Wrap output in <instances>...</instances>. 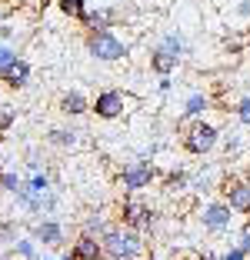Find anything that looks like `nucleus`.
Instances as JSON below:
<instances>
[{"label": "nucleus", "instance_id": "1", "mask_svg": "<svg viewBox=\"0 0 250 260\" xmlns=\"http://www.w3.org/2000/svg\"><path fill=\"white\" fill-rule=\"evenodd\" d=\"M100 244H104V257L107 260H137L140 253H144V237L137 234V230L130 227H117V223H110V227L100 234Z\"/></svg>", "mask_w": 250, "mask_h": 260}, {"label": "nucleus", "instance_id": "2", "mask_svg": "<svg viewBox=\"0 0 250 260\" xmlns=\"http://www.w3.org/2000/svg\"><path fill=\"white\" fill-rule=\"evenodd\" d=\"M180 144H183V150L194 153V157H207V153L220 144V130L213 127V123L200 120V117L194 123L180 120Z\"/></svg>", "mask_w": 250, "mask_h": 260}, {"label": "nucleus", "instance_id": "3", "mask_svg": "<svg viewBox=\"0 0 250 260\" xmlns=\"http://www.w3.org/2000/svg\"><path fill=\"white\" fill-rule=\"evenodd\" d=\"M83 47L93 60H104V63H114V60H123L130 54V47L117 37L114 30H87L83 37Z\"/></svg>", "mask_w": 250, "mask_h": 260}, {"label": "nucleus", "instance_id": "4", "mask_svg": "<svg viewBox=\"0 0 250 260\" xmlns=\"http://www.w3.org/2000/svg\"><path fill=\"white\" fill-rule=\"evenodd\" d=\"M117 220H120L123 227L137 230V234H147V230H153V223H157V214H153V207L144 204V200H123V204L117 207Z\"/></svg>", "mask_w": 250, "mask_h": 260}, {"label": "nucleus", "instance_id": "5", "mask_svg": "<svg viewBox=\"0 0 250 260\" xmlns=\"http://www.w3.org/2000/svg\"><path fill=\"white\" fill-rule=\"evenodd\" d=\"M220 200L234 210V214H243L250 217V180H243V177H224L220 180Z\"/></svg>", "mask_w": 250, "mask_h": 260}, {"label": "nucleus", "instance_id": "6", "mask_svg": "<svg viewBox=\"0 0 250 260\" xmlns=\"http://www.w3.org/2000/svg\"><path fill=\"white\" fill-rule=\"evenodd\" d=\"M157 180V167L147 160H134L120 170V187L127 193H137V190H147V187Z\"/></svg>", "mask_w": 250, "mask_h": 260}, {"label": "nucleus", "instance_id": "7", "mask_svg": "<svg viewBox=\"0 0 250 260\" xmlns=\"http://www.w3.org/2000/svg\"><path fill=\"white\" fill-rule=\"evenodd\" d=\"M90 110L100 117V120H117V117L127 114V97H123L120 90H100L97 97H93Z\"/></svg>", "mask_w": 250, "mask_h": 260}, {"label": "nucleus", "instance_id": "8", "mask_svg": "<svg viewBox=\"0 0 250 260\" xmlns=\"http://www.w3.org/2000/svg\"><path fill=\"white\" fill-rule=\"evenodd\" d=\"M30 74H34L30 63L17 54L10 63H4V67H0V84L7 87V90H23V87L30 84Z\"/></svg>", "mask_w": 250, "mask_h": 260}, {"label": "nucleus", "instance_id": "9", "mask_svg": "<svg viewBox=\"0 0 250 260\" xmlns=\"http://www.w3.org/2000/svg\"><path fill=\"white\" fill-rule=\"evenodd\" d=\"M234 210H230L224 200H210V204L204 207V214H200V220H204V230H210V234H220V230H227L230 220H234Z\"/></svg>", "mask_w": 250, "mask_h": 260}, {"label": "nucleus", "instance_id": "10", "mask_svg": "<svg viewBox=\"0 0 250 260\" xmlns=\"http://www.w3.org/2000/svg\"><path fill=\"white\" fill-rule=\"evenodd\" d=\"M64 260H107L104 257V244H100V237H90V234H77L74 247H70V253Z\"/></svg>", "mask_w": 250, "mask_h": 260}, {"label": "nucleus", "instance_id": "11", "mask_svg": "<svg viewBox=\"0 0 250 260\" xmlns=\"http://www.w3.org/2000/svg\"><path fill=\"white\" fill-rule=\"evenodd\" d=\"M57 110H60L64 117H83L87 110H90V100L83 97L80 90H67L60 97V104H57Z\"/></svg>", "mask_w": 250, "mask_h": 260}, {"label": "nucleus", "instance_id": "12", "mask_svg": "<svg viewBox=\"0 0 250 260\" xmlns=\"http://www.w3.org/2000/svg\"><path fill=\"white\" fill-rule=\"evenodd\" d=\"M114 20H117V10L97 7V10H87L83 27H87V30H114Z\"/></svg>", "mask_w": 250, "mask_h": 260}, {"label": "nucleus", "instance_id": "13", "mask_svg": "<svg viewBox=\"0 0 250 260\" xmlns=\"http://www.w3.org/2000/svg\"><path fill=\"white\" fill-rule=\"evenodd\" d=\"M177 63H180V57H174L170 50H164V47H153V54H150V70L157 77H170L177 70Z\"/></svg>", "mask_w": 250, "mask_h": 260}, {"label": "nucleus", "instance_id": "14", "mask_svg": "<svg viewBox=\"0 0 250 260\" xmlns=\"http://www.w3.org/2000/svg\"><path fill=\"white\" fill-rule=\"evenodd\" d=\"M34 240L57 247V244H64V227L57 220H40V223H34Z\"/></svg>", "mask_w": 250, "mask_h": 260}, {"label": "nucleus", "instance_id": "15", "mask_svg": "<svg viewBox=\"0 0 250 260\" xmlns=\"http://www.w3.org/2000/svg\"><path fill=\"white\" fill-rule=\"evenodd\" d=\"M77 130H70V127H53V130H47V144L50 147H60V150H74L77 147Z\"/></svg>", "mask_w": 250, "mask_h": 260}, {"label": "nucleus", "instance_id": "16", "mask_svg": "<svg viewBox=\"0 0 250 260\" xmlns=\"http://www.w3.org/2000/svg\"><path fill=\"white\" fill-rule=\"evenodd\" d=\"M207 107H210V97H207V93L187 97V104H183V120H197V117H204Z\"/></svg>", "mask_w": 250, "mask_h": 260}, {"label": "nucleus", "instance_id": "17", "mask_svg": "<svg viewBox=\"0 0 250 260\" xmlns=\"http://www.w3.org/2000/svg\"><path fill=\"white\" fill-rule=\"evenodd\" d=\"M57 7H60V14L64 17H70V20H77V23H83V17H87V0H57Z\"/></svg>", "mask_w": 250, "mask_h": 260}, {"label": "nucleus", "instance_id": "18", "mask_svg": "<svg viewBox=\"0 0 250 260\" xmlns=\"http://www.w3.org/2000/svg\"><path fill=\"white\" fill-rule=\"evenodd\" d=\"M187 184H190L187 170H170V174L164 177V190L167 193H183V190H187Z\"/></svg>", "mask_w": 250, "mask_h": 260}, {"label": "nucleus", "instance_id": "19", "mask_svg": "<svg viewBox=\"0 0 250 260\" xmlns=\"http://www.w3.org/2000/svg\"><path fill=\"white\" fill-rule=\"evenodd\" d=\"M23 184V177L14 174V170H0V190H7V193H17V187Z\"/></svg>", "mask_w": 250, "mask_h": 260}, {"label": "nucleus", "instance_id": "20", "mask_svg": "<svg viewBox=\"0 0 250 260\" xmlns=\"http://www.w3.org/2000/svg\"><path fill=\"white\" fill-rule=\"evenodd\" d=\"M107 227H110V223H107V220H104V214H93V217H90V220L83 223V234H90V237H100V234H104V230H107Z\"/></svg>", "mask_w": 250, "mask_h": 260}, {"label": "nucleus", "instance_id": "21", "mask_svg": "<svg viewBox=\"0 0 250 260\" xmlns=\"http://www.w3.org/2000/svg\"><path fill=\"white\" fill-rule=\"evenodd\" d=\"M14 123H17V110L7 107V104H0V134H7Z\"/></svg>", "mask_w": 250, "mask_h": 260}, {"label": "nucleus", "instance_id": "22", "mask_svg": "<svg viewBox=\"0 0 250 260\" xmlns=\"http://www.w3.org/2000/svg\"><path fill=\"white\" fill-rule=\"evenodd\" d=\"M160 47H164V50H170L174 57H183V40L177 37V34H167V37L160 40Z\"/></svg>", "mask_w": 250, "mask_h": 260}, {"label": "nucleus", "instance_id": "23", "mask_svg": "<svg viewBox=\"0 0 250 260\" xmlns=\"http://www.w3.org/2000/svg\"><path fill=\"white\" fill-rule=\"evenodd\" d=\"M237 120H240V123H250V93H247V97H240V100H237Z\"/></svg>", "mask_w": 250, "mask_h": 260}, {"label": "nucleus", "instance_id": "24", "mask_svg": "<svg viewBox=\"0 0 250 260\" xmlns=\"http://www.w3.org/2000/svg\"><path fill=\"white\" fill-rule=\"evenodd\" d=\"M17 253L27 260H37V250H34V240H17Z\"/></svg>", "mask_w": 250, "mask_h": 260}, {"label": "nucleus", "instance_id": "25", "mask_svg": "<svg viewBox=\"0 0 250 260\" xmlns=\"http://www.w3.org/2000/svg\"><path fill=\"white\" fill-rule=\"evenodd\" d=\"M17 57V50L14 47H7V44H0V67H4V63H10Z\"/></svg>", "mask_w": 250, "mask_h": 260}, {"label": "nucleus", "instance_id": "26", "mask_svg": "<svg viewBox=\"0 0 250 260\" xmlns=\"http://www.w3.org/2000/svg\"><path fill=\"white\" fill-rule=\"evenodd\" d=\"M220 260H247V250H240V247H234V250H227Z\"/></svg>", "mask_w": 250, "mask_h": 260}, {"label": "nucleus", "instance_id": "27", "mask_svg": "<svg viewBox=\"0 0 250 260\" xmlns=\"http://www.w3.org/2000/svg\"><path fill=\"white\" fill-rule=\"evenodd\" d=\"M237 247H240V250H247V253H250V230H243V237H240V244H237Z\"/></svg>", "mask_w": 250, "mask_h": 260}, {"label": "nucleus", "instance_id": "28", "mask_svg": "<svg viewBox=\"0 0 250 260\" xmlns=\"http://www.w3.org/2000/svg\"><path fill=\"white\" fill-rule=\"evenodd\" d=\"M200 260H217V257H213V253H204V257H200Z\"/></svg>", "mask_w": 250, "mask_h": 260}, {"label": "nucleus", "instance_id": "29", "mask_svg": "<svg viewBox=\"0 0 250 260\" xmlns=\"http://www.w3.org/2000/svg\"><path fill=\"white\" fill-rule=\"evenodd\" d=\"M247 47H250V30H247Z\"/></svg>", "mask_w": 250, "mask_h": 260}, {"label": "nucleus", "instance_id": "30", "mask_svg": "<svg viewBox=\"0 0 250 260\" xmlns=\"http://www.w3.org/2000/svg\"><path fill=\"white\" fill-rule=\"evenodd\" d=\"M0 164H4V153H0ZM0 170H4V167H0Z\"/></svg>", "mask_w": 250, "mask_h": 260}]
</instances>
